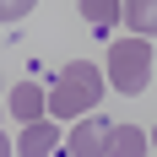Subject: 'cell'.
I'll use <instances>...</instances> for the list:
<instances>
[{"label":"cell","mask_w":157,"mask_h":157,"mask_svg":"<svg viewBox=\"0 0 157 157\" xmlns=\"http://www.w3.org/2000/svg\"><path fill=\"white\" fill-rule=\"evenodd\" d=\"M98 98H103V71L92 60H71L54 76V87H49V119L54 125L60 119H87Z\"/></svg>","instance_id":"1"},{"label":"cell","mask_w":157,"mask_h":157,"mask_svg":"<svg viewBox=\"0 0 157 157\" xmlns=\"http://www.w3.org/2000/svg\"><path fill=\"white\" fill-rule=\"evenodd\" d=\"M146 81H152V44L119 38L109 49V87L114 92H146Z\"/></svg>","instance_id":"2"},{"label":"cell","mask_w":157,"mask_h":157,"mask_svg":"<svg viewBox=\"0 0 157 157\" xmlns=\"http://www.w3.org/2000/svg\"><path fill=\"white\" fill-rule=\"evenodd\" d=\"M109 119H98V114H87V119H76L71 125V136H65V152L71 157H109Z\"/></svg>","instance_id":"3"},{"label":"cell","mask_w":157,"mask_h":157,"mask_svg":"<svg viewBox=\"0 0 157 157\" xmlns=\"http://www.w3.org/2000/svg\"><path fill=\"white\" fill-rule=\"evenodd\" d=\"M11 114L22 119V125L49 119V92L38 87V81H16V92H11Z\"/></svg>","instance_id":"4"},{"label":"cell","mask_w":157,"mask_h":157,"mask_svg":"<svg viewBox=\"0 0 157 157\" xmlns=\"http://www.w3.org/2000/svg\"><path fill=\"white\" fill-rule=\"evenodd\" d=\"M54 141H60V125H54V119L22 125V136H16V157H49V152H54Z\"/></svg>","instance_id":"5"},{"label":"cell","mask_w":157,"mask_h":157,"mask_svg":"<svg viewBox=\"0 0 157 157\" xmlns=\"http://www.w3.org/2000/svg\"><path fill=\"white\" fill-rule=\"evenodd\" d=\"M109 157H146V130L141 125H114L109 130Z\"/></svg>","instance_id":"6"},{"label":"cell","mask_w":157,"mask_h":157,"mask_svg":"<svg viewBox=\"0 0 157 157\" xmlns=\"http://www.w3.org/2000/svg\"><path fill=\"white\" fill-rule=\"evenodd\" d=\"M76 11H81V22L98 27V33H109L114 22H125V6H119V0H81Z\"/></svg>","instance_id":"7"},{"label":"cell","mask_w":157,"mask_h":157,"mask_svg":"<svg viewBox=\"0 0 157 157\" xmlns=\"http://www.w3.org/2000/svg\"><path fill=\"white\" fill-rule=\"evenodd\" d=\"M125 27H130V38H146V44H152V33H157V0H130L125 6Z\"/></svg>","instance_id":"8"},{"label":"cell","mask_w":157,"mask_h":157,"mask_svg":"<svg viewBox=\"0 0 157 157\" xmlns=\"http://www.w3.org/2000/svg\"><path fill=\"white\" fill-rule=\"evenodd\" d=\"M33 11V0H0V22H22Z\"/></svg>","instance_id":"9"},{"label":"cell","mask_w":157,"mask_h":157,"mask_svg":"<svg viewBox=\"0 0 157 157\" xmlns=\"http://www.w3.org/2000/svg\"><path fill=\"white\" fill-rule=\"evenodd\" d=\"M152 146H157V130H152Z\"/></svg>","instance_id":"10"}]
</instances>
